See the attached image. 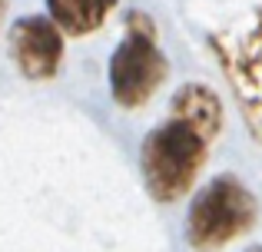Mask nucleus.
<instances>
[{"label":"nucleus","mask_w":262,"mask_h":252,"mask_svg":"<svg viewBox=\"0 0 262 252\" xmlns=\"http://www.w3.org/2000/svg\"><path fill=\"white\" fill-rule=\"evenodd\" d=\"M116 4L120 0H47V10L67 37H90L106 24Z\"/></svg>","instance_id":"6"},{"label":"nucleus","mask_w":262,"mask_h":252,"mask_svg":"<svg viewBox=\"0 0 262 252\" xmlns=\"http://www.w3.org/2000/svg\"><path fill=\"white\" fill-rule=\"evenodd\" d=\"M63 37L50 13H30V17L13 20L7 33L10 60L27 80H53L63 63Z\"/></svg>","instance_id":"5"},{"label":"nucleus","mask_w":262,"mask_h":252,"mask_svg":"<svg viewBox=\"0 0 262 252\" xmlns=\"http://www.w3.org/2000/svg\"><path fill=\"white\" fill-rule=\"evenodd\" d=\"M223 100L206 83H183L169 100V117L153 126L140 149V169L156 202H176L192 189L212 143L223 133Z\"/></svg>","instance_id":"1"},{"label":"nucleus","mask_w":262,"mask_h":252,"mask_svg":"<svg viewBox=\"0 0 262 252\" xmlns=\"http://www.w3.org/2000/svg\"><path fill=\"white\" fill-rule=\"evenodd\" d=\"M110 97L123 110H140L156 97L169 77L166 53L156 43V24L143 10H133L126 17V33L116 43L106 66Z\"/></svg>","instance_id":"3"},{"label":"nucleus","mask_w":262,"mask_h":252,"mask_svg":"<svg viewBox=\"0 0 262 252\" xmlns=\"http://www.w3.org/2000/svg\"><path fill=\"white\" fill-rule=\"evenodd\" d=\"M209 50L216 53L232 93H236L239 113L246 129L262 146V7L249 13L246 24L229 33L209 37Z\"/></svg>","instance_id":"4"},{"label":"nucleus","mask_w":262,"mask_h":252,"mask_svg":"<svg viewBox=\"0 0 262 252\" xmlns=\"http://www.w3.org/2000/svg\"><path fill=\"white\" fill-rule=\"evenodd\" d=\"M246 252H262V246H252V249H246Z\"/></svg>","instance_id":"7"},{"label":"nucleus","mask_w":262,"mask_h":252,"mask_svg":"<svg viewBox=\"0 0 262 252\" xmlns=\"http://www.w3.org/2000/svg\"><path fill=\"white\" fill-rule=\"evenodd\" d=\"M4 4H7V0H0V17H4Z\"/></svg>","instance_id":"8"},{"label":"nucleus","mask_w":262,"mask_h":252,"mask_svg":"<svg viewBox=\"0 0 262 252\" xmlns=\"http://www.w3.org/2000/svg\"><path fill=\"white\" fill-rule=\"evenodd\" d=\"M259 219V202L239 176H212L189 202L186 242L196 252H212L243 239Z\"/></svg>","instance_id":"2"}]
</instances>
